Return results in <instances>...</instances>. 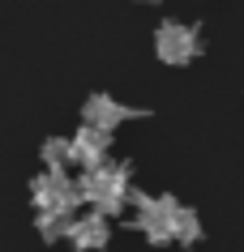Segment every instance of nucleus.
I'll return each instance as SVG.
<instances>
[{
    "instance_id": "1",
    "label": "nucleus",
    "mask_w": 244,
    "mask_h": 252,
    "mask_svg": "<svg viewBox=\"0 0 244 252\" xmlns=\"http://www.w3.org/2000/svg\"><path fill=\"white\" fill-rule=\"evenodd\" d=\"M81 188V201L90 205V210L107 214V218H116V214L133 201V184H129V167H120V162H99V167H90V171L77 180Z\"/></svg>"
},
{
    "instance_id": "2",
    "label": "nucleus",
    "mask_w": 244,
    "mask_h": 252,
    "mask_svg": "<svg viewBox=\"0 0 244 252\" xmlns=\"http://www.w3.org/2000/svg\"><path fill=\"white\" fill-rule=\"evenodd\" d=\"M133 205H137V231L150 239V244H176V214H180V201L172 192L163 197H146V192H133Z\"/></svg>"
},
{
    "instance_id": "3",
    "label": "nucleus",
    "mask_w": 244,
    "mask_h": 252,
    "mask_svg": "<svg viewBox=\"0 0 244 252\" xmlns=\"http://www.w3.org/2000/svg\"><path fill=\"white\" fill-rule=\"evenodd\" d=\"M154 52H159L163 64L180 68V64H193L202 56V39L184 22H159V30H154Z\"/></svg>"
},
{
    "instance_id": "4",
    "label": "nucleus",
    "mask_w": 244,
    "mask_h": 252,
    "mask_svg": "<svg viewBox=\"0 0 244 252\" xmlns=\"http://www.w3.org/2000/svg\"><path fill=\"white\" fill-rule=\"evenodd\" d=\"M30 201H35V210L73 214L81 205V188H77V180H69L65 171H43L39 180L30 184Z\"/></svg>"
},
{
    "instance_id": "5",
    "label": "nucleus",
    "mask_w": 244,
    "mask_h": 252,
    "mask_svg": "<svg viewBox=\"0 0 244 252\" xmlns=\"http://www.w3.org/2000/svg\"><path fill=\"white\" fill-rule=\"evenodd\" d=\"M69 150H73V162L77 167H99V162H107V150H111V133L95 128V124H81L77 133L69 137Z\"/></svg>"
},
{
    "instance_id": "6",
    "label": "nucleus",
    "mask_w": 244,
    "mask_h": 252,
    "mask_svg": "<svg viewBox=\"0 0 244 252\" xmlns=\"http://www.w3.org/2000/svg\"><path fill=\"white\" fill-rule=\"evenodd\" d=\"M107 239H111V222H107V214H81V218H73V226H69V244L77 252H99V248H107Z\"/></svg>"
},
{
    "instance_id": "7",
    "label": "nucleus",
    "mask_w": 244,
    "mask_h": 252,
    "mask_svg": "<svg viewBox=\"0 0 244 252\" xmlns=\"http://www.w3.org/2000/svg\"><path fill=\"white\" fill-rule=\"evenodd\" d=\"M133 116H141V111L124 107L120 98H111V94H90L86 107H81V120L95 124V128H103V133H111L116 124H124V120H133Z\"/></svg>"
},
{
    "instance_id": "8",
    "label": "nucleus",
    "mask_w": 244,
    "mask_h": 252,
    "mask_svg": "<svg viewBox=\"0 0 244 252\" xmlns=\"http://www.w3.org/2000/svg\"><path fill=\"white\" fill-rule=\"evenodd\" d=\"M39 235L47 239V244H56V239H69V226H73V214H60V210H39Z\"/></svg>"
},
{
    "instance_id": "9",
    "label": "nucleus",
    "mask_w": 244,
    "mask_h": 252,
    "mask_svg": "<svg viewBox=\"0 0 244 252\" xmlns=\"http://www.w3.org/2000/svg\"><path fill=\"white\" fill-rule=\"evenodd\" d=\"M43 162H47V171H65V162H73L69 137H47L43 141Z\"/></svg>"
},
{
    "instance_id": "10",
    "label": "nucleus",
    "mask_w": 244,
    "mask_h": 252,
    "mask_svg": "<svg viewBox=\"0 0 244 252\" xmlns=\"http://www.w3.org/2000/svg\"><path fill=\"white\" fill-rule=\"evenodd\" d=\"M197 239H202V218H197L189 205H180V214H176V244L189 248V244H197Z\"/></svg>"
},
{
    "instance_id": "11",
    "label": "nucleus",
    "mask_w": 244,
    "mask_h": 252,
    "mask_svg": "<svg viewBox=\"0 0 244 252\" xmlns=\"http://www.w3.org/2000/svg\"><path fill=\"white\" fill-rule=\"evenodd\" d=\"M137 4H159V0H137Z\"/></svg>"
}]
</instances>
